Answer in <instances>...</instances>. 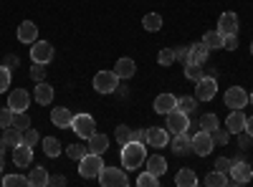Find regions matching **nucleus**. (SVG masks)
I'll use <instances>...</instances> for the list:
<instances>
[{
    "label": "nucleus",
    "instance_id": "1",
    "mask_svg": "<svg viewBox=\"0 0 253 187\" xmlns=\"http://www.w3.org/2000/svg\"><path fill=\"white\" fill-rule=\"evenodd\" d=\"M147 159V150H144V142H126L122 144V167L129 172V170H137L142 167Z\"/></svg>",
    "mask_w": 253,
    "mask_h": 187
},
{
    "label": "nucleus",
    "instance_id": "2",
    "mask_svg": "<svg viewBox=\"0 0 253 187\" xmlns=\"http://www.w3.org/2000/svg\"><path fill=\"white\" fill-rule=\"evenodd\" d=\"M104 167V162H101V154H94V152H86L81 159H79V175L84 180H91V177H99Z\"/></svg>",
    "mask_w": 253,
    "mask_h": 187
},
{
    "label": "nucleus",
    "instance_id": "3",
    "mask_svg": "<svg viewBox=\"0 0 253 187\" xmlns=\"http://www.w3.org/2000/svg\"><path fill=\"white\" fill-rule=\"evenodd\" d=\"M99 182L104 187H126L129 185V177H126L124 167H101Z\"/></svg>",
    "mask_w": 253,
    "mask_h": 187
},
{
    "label": "nucleus",
    "instance_id": "4",
    "mask_svg": "<svg viewBox=\"0 0 253 187\" xmlns=\"http://www.w3.org/2000/svg\"><path fill=\"white\" fill-rule=\"evenodd\" d=\"M71 129L81 137V139H89L94 132H96V121L91 114H74L71 119Z\"/></svg>",
    "mask_w": 253,
    "mask_h": 187
},
{
    "label": "nucleus",
    "instance_id": "5",
    "mask_svg": "<svg viewBox=\"0 0 253 187\" xmlns=\"http://www.w3.org/2000/svg\"><path fill=\"white\" fill-rule=\"evenodd\" d=\"M117 86H119V76L114 71H99L94 76V89L99 94H114Z\"/></svg>",
    "mask_w": 253,
    "mask_h": 187
},
{
    "label": "nucleus",
    "instance_id": "6",
    "mask_svg": "<svg viewBox=\"0 0 253 187\" xmlns=\"http://www.w3.org/2000/svg\"><path fill=\"white\" fill-rule=\"evenodd\" d=\"M218 94V78L213 76H203L200 81H195V99L198 101H210Z\"/></svg>",
    "mask_w": 253,
    "mask_h": 187
},
{
    "label": "nucleus",
    "instance_id": "7",
    "mask_svg": "<svg viewBox=\"0 0 253 187\" xmlns=\"http://www.w3.org/2000/svg\"><path fill=\"white\" fill-rule=\"evenodd\" d=\"M213 150H215V142H213V137H210V132L200 129V132L193 134V152L198 157H208Z\"/></svg>",
    "mask_w": 253,
    "mask_h": 187
},
{
    "label": "nucleus",
    "instance_id": "8",
    "mask_svg": "<svg viewBox=\"0 0 253 187\" xmlns=\"http://www.w3.org/2000/svg\"><path fill=\"white\" fill-rule=\"evenodd\" d=\"M165 116H167V132H170V134H180V132L190 129V119H187L185 112L172 109V112H167Z\"/></svg>",
    "mask_w": 253,
    "mask_h": 187
},
{
    "label": "nucleus",
    "instance_id": "9",
    "mask_svg": "<svg viewBox=\"0 0 253 187\" xmlns=\"http://www.w3.org/2000/svg\"><path fill=\"white\" fill-rule=\"evenodd\" d=\"M31 61L33 64H51L53 61V46L48 43V40H36L33 48H31Z\"/></svg>",
    "mask_w": 253,
    "mask_h": 187
},
{
    "label": "nucleus",
    "instance_id": "10",
    "mask_svg": "<svg viewBox=\"0 0 253 187\" xmlns=\"http://www.w3.org/2000/svg\"><path fill=\"white\" fill-rule=\"evenodd\" d=\"M230 177H233V182L236 185H243V182H248L251 177H253V170H251V164L248 162H243L241 157H236V159H230Z\"/></svg>",
    "mask_w": 253,
    "mask_h": 187
},
{
    "label": "nucleus",
    "instance_id": "11",
    "mask_svg": "<svg viewBox=\"0 0 253 187\" xmlns=\"http://www.w3.org/2000/svg\"><path fill=\"white\" fill-rule=\"evenodd\" d=\"M248 104V91L241 89V86H230L225 91V107L228 109H243Z\"/></svg>",
    "mask_w": 253,
    "mask_h": 187
},
{
    "label": "nucleus",
    "instance_id": "12",
    "mask_svg": "<svg viewBox=\"0 0 253 187\" xmlns=\"http://www.w3.org/2000/svg\"><path fill=\"white\" fill-rule=\"evenodd\" d=\"M8 107H10L13 112H26V109L31 107V94H28L26 89H15V91H10V96H8Z\"/></svg>",
    "mask_w": 253,
    "mask_h": 187
},
{
    "label": "nucleus",
    "instance_id": "13",
    "mask_svg": "<svg viewBox=\"0 0 253 187\" xmlns=\"http://www.w3.org/2000/svg\"><path fill=\"white\" fill-rule=\"evenodd\" d=\"M225 129H228L230 134L246 132V114H243L241 109H233V112L228 114V119H225Z\"/></svg>",
    "mask_w": 253,
    "mask_h": 187
},
{
    "label": "nucleus",
    "instance_id": "14",
    "mask_svg": "<svg viewBox=\"0 0 253 187\" xmlns=\"http://www.w3.org/2000/svg\"><path fill=\"white\" fill-rule=\"evenodd\" d=\"M147 132V144H152V147H167V137H170V132H167V127H150L144 129Z\"/></svg>",
    "mask_w": 253,
    "mask_h": 187
},
{
    "label": "nucleus",
    "instance_id": "15",
    "mask_svg": "<svg viewBox=\"0 0 253 187\" xmlns=\"http://www.w3.org/2000/svg\"><path fill=\"white\" fill-rule=\"evenodd\" d=\"M13 162H15V167H28L33 162V147H28V144L13 147Z\"/></svg>",
    "mask_w": 253,
    "mask_h": 187
},
{
    "label": "nucleus",
    "instance_id": "16",
    "mask_svg": "<svg viewBox=\"0 0 253 187\" xmlns=\"http://www.w3.org/2000/svg\"><path fill=\"white\" fill-rule=\"evenodd\" d=\"M18 40L20 43H36L38 40V28L33 20H23V23L18 26Z\"/></svg>",
    "mask_w": 253,
    "mask_h": 187
},
{
    "label": "nucleus",
    "instance_id": "17",
    "mask_svg": "<svg viewBox=\"0 0 253 187\" xmlns=\"http://www.w3.org/2000/svg\"><path fill=\"white\" fill-rule=\"evenodd\" d=\"M71 119H74V114L66 107H58V109L51 112V121H53V127H58V129H71Z\"/></svg>",
    "mask_w": 253,
    "mask_h": 187
},
{
    "label": "nucleus",
    "instance_id": "18",
    "mask_svg": "<svg viewBox=\"0 0 253 187\" xmlns=\"http://www.w3.org/2000/svg\"><path fill=\"white\" fill-rule=\"evenodd\" d=\"M172 152L175 154H187V152H193V137H190L187 132H180V134H175V139H172Z\"/></svg>",
    "mask_w": 253,
    "mask_h": 187
},
{
    "label": "nucleus",
    "instance_id": "19",
    "mask_svg": "<svg viewBox=\"0 0 253 187\" xmlns=\"http://www.w3.org/2000/svg\"><path fill=\"white\" fill-rule=\"evenodd\" d=\"M218 31H220L223 36L238 33V15H236V13H223L220 20H218Z\"/></svg>",
    "mask_w": 253,
    "mask_h": 187
},
{
    "label": "nucleus",
    "instance_id": "20",
    "mask_svg": "<svg viewBox=\"0 0 253 187\" xmlns=\"http://www.w3.org/2000/svg\"><path fill=\"white\" fill-rule=\"evenodd\" d=\"M172 109H177V96H172V94H160L157 99H155V112L157 114H167V112H172Z\"/></svg>",
    "mask_w": 253,
    "mask_h": 187
},
{
    "label": "nucleus",
    "instance_id": "21",
    "mask_svg": "<svg viewBox=\"0 0 253 187\" xmlns=\"http://www.w3.org/2000/svg\"><path fill=\"white\" fill-rule=\"evenodd\" d=\"M114 74L126 81V78H132V76L137 74V64H134L132 58H119L117 64H114Z\"/></svg>",
    "mask_w": 253,
    "mask_h": 187
},
{
    "label": "nucleus",
    "instance_id": "22",
    "mask_svg": "<svg viewBox=\"0 0 253 187\" xmlns=\"http://www.w3.org/2000/svg\"><path fill=\"white\" fill-rule=\"evenodd\" d=\"M86 142H89V152H94V154H104V152L109 150V137H107V134L94 132Z\"/></svg>",
    "mask_w": 253,
    "mask_h": 187
},
{
    "label": "nucleus",
    "instance_id": "23",
    "mask_svg": "<svg viewBox=\"0 0 253 187\" xmlns=\"http://www.w3.org/2000/svg\"><path fill=\"white\" fill-rule=\"evenodd\" d=\"M147 172H152L155 177H162V175L167 172V159L160 157V154L147 157Z\"/></svg>",
    "mask_w": 253,
    "mask_h": 187
},
{
    "label": "nucleus",
    "instance_id": "24",
    "mask_svg": "<svg viewBox=\"0 0 253 187\" xmlns=\"http://www.w3.org/2000/svg\"><path fill=\"white\" fill-rule=\"evenodd\" d=\"M208 53H210V48L203 43V40H200V43H193V46H190V61H187V64H205Z\"/></svg>",
    "mask_w": 253,
    "mask_h": 187
},
{
    "label": "nucleus",
    "instance_id": "25",
    "mask_svg": "<svg viewBox=\"0 0 253 187\" xmlns=\"http://www.w3.org/2000/svg\"><path fill=\"white\" fill-rule=\"evenodd\" d=\"M33 96H36V101L41 104V107H46V104H51V101H53V89L46 84V81H41V84H36Z\"/></svg>",
    "mask_w": 253,
    "mask_h": 187
},
{
    "label": "nucleus",
    "instance_id": "26",
    "mask_svg": "<svg viewBox=\"0 0 253 187\" xmlns=\"http://www.w3.org/2000/svg\"><path fill=\"white\" fill-rule=\"evenodd\" d=\"M48 170L46 167H33L31 170V177H28V185L31 187H46L48 185Z\"/></svg>",
    "mask_w": 253,
    "mask_h": 187
},
{
    "label": "nucleus",
    "instance_id": "27",
    "mask_svg": "<svg viewBox=\"0 0 253 187\" xmlns=\"http://www.w3.org/2000/svg\"><path fill=\"white\" fill-rule=\"evenodd\" d=\"M175 182H177L180 187H195V185H198V175H195V170L185 167V170H180V172H177Z\"/></svg>",
    "mask_w": 253,
    "mask_h": 187
},
{
    "label": "nucleus",
    "instance_id": "28",
    "mask_svg": "<svg viewBox=\"0 0 253 187\" xmlns=\"http://www.w3.org/2000/svg\"><path fill=\"white\" fill-rule=\"evenodd\" d=\"M5 144L13 150V147H18V144H23V129H18V127H8L5 129Z\"/></svg>",
    "mask_w": 253,
    "mask_h": 187
},
{
    "label": "nucleus",
    "instance_id": "29",
    "mask_svg": "<svg viewBox=\"0 0 253 187\" xmlns=\"http://www.w3.org/2000/svg\"><path fill=\"white\" fill-rule=\"evenodd\" d=\"M203 43L213 51V48H223V33L215 28V31H210V33H205L203 36Z\"/></svg>",
    "mask_w": 253,
    "mask_h": 187
},
{
    "label": "nucleus",
    "instance_id": "30",
    "mask_svg": "<svg viewBox=\"0 0 253 187\" xmlns=\"http://www.w3.org/2000/svg\"><path fill=\"white\" fill-rule=\"evenodd\" d=\"M41 144H43L46 157H58V154H61V142H58L56 137H46V139H41Z\"/></svg>",
    "mask_w": 253,
    "mask_h": 187
},
{
    "label": "nucleus",
    "instance_id": "31",
    "mask_svg": "<svg viewBox=\"0 0 253 187\" xmlns=\"http://www.w3.org/2000/svg\"><path fill=\"white\" fill-rule=\"evenodd\" d=\"M205 185H208V187H225V185H228V175H223V172L213 170V172H208Z\"/></svg>",
    "mask_w": 253,
    "mask_h": 187
},
{
    "label": "nucleus",
    "instance_id": "32",
    "mask_svg": "<svg viewBox=\"0 0 253 187\" xmlns=\"http://www.w3.org/2000/svg\"><path fill=\"white\" fill-rule=\"evenodd\" d=\"M142 26L150 31V33H155V31H160L162 28V18L157 15V13H147L144 18H142Z\"/></svg>",
    "mask_w": 253,
    "mask_h": 187
},
{
    "label": "nucleus",
    "instance_id": "33",
    "mask_svg": "<svg viewBox=\"0 0 253 187\" xmlns=\"http://www.w3.org/2000/svg\"><path fill=\"white\" fill-rule=\"evenodd\" d=\"M203 76H205L203 64H185V78H190V81H200Z\"/></svg>",
    "mask_w": 253,
    "mask_h": 187
},
{
    "label": "nucleus",
    "instance_id": "34",
    "mask_svg": "<svg viewBox=\"0 0 253 187\" xmlns=\"http://www.w3.org/2000/svg\"><path fill=\"white\" fill-rule=\"evenodd\" d=\"M195 107H198V99H195V96H182V99H177V109L185 112L187 116L195 112Z\"/></svg>",
    "mask_w": 253,
    "mask_h": 187
},
{
    "label": "nucleus",
    "instance_id": "35",
    "mask_svg": "<svg viewBox=\"0 0 253 187\" xmlns=\"http://www.w3.org/2000/svg\"><path fill=\"white\" fill-rule=\"evenodd\" d=\"M218 127H220V119H218L215 114H203V116H200V129L213 132V129H218Z\"/></svg>",
    "mask_w": 253,
    "mask_h": 187
},
{
    "label": "nucleus",
    "instance_id": "36",
    "mask_svg": "<svg viewBox=\"0 0 253 187\" xmlns=\"http://www.w3.org/2000/svg\"><path fill=\"white\" fill-rule=\"evenodd\" d=\"M3 185L5 187H26L28 185V177H23V175H5L3 177Z\"/></svg>",
    "mask_w": 253,
    "mask_h": 187
},
{
    "label": "nucleus",
    "instance_id": "37",
    "mask_svg": "<svg viewBox=\"0 0 253 187\" xmlns=\"http://www.w3.org/2000/svg\"><path fill=\"white\" fill-rule=\"evenodd\" d=\"M13 127H18V129H28V127H31V116H28V112H15V114H13Z\"/></svg>",
    "mask_w": 253,
    "mask_h": 187
},
{
    "label": "nucleus",
    "instance_id": "38",
    "mask_svg": "<svg viewBox=\"0 0 253 187\" xmlns=\"http://www.w3.org/2000/svg\"><path fill=\"white\" fill-rule=\"evenodd\" d=\"M137 185H139V187H157V185H160V177H155L152 172H142V175L137 177Z\"/></svg>",
    "mask_w": 253,
    "mask_h": 187
},
{
    "label": "nucleus",
    "instance_id": "39",
    "mask_svg": "<svg viewBox=\"0 0 253 187\" xmlns=\"http://www.w3.org/2000/svg\"><path fill=\"white\" fill-rule=\"evenodd\" d=\"M86 152H89V150L84 147V144H69V147H66V157H71V159H76V162L86 154Z\"/></svg>",
    "mask_w": 253,
    "mask_h": 187
},
{
    "label": "nucleus",
    "instance_id": "40",
    "mask_svg": "<svg viewBox=\"0 0 253 187\" xmlns=\"http://www.w3.org/2000/svg\"><path fill=\"white\" fill-rule=\"evenodd\" d=\"M157 61H160V66H170V64H175V48H162L160 56H157Z\"/></svg>",
    "mask_w": 253,
    "mask_h": 187
},
{
    "label": "nucleus",
    "instance_id": "41",
    "mask_svg": "<svg viewBox=\"0 0 253 187\" xmlns=\"http://www.w3.org/2000/svg\"><path fill=\"white\" fill-rule=\"evenodd\" d=\"M13 114H15V112H13L10 107H8V109H5V107L0 109V129H8V127H13Z\"/></svg>",
    "mask_w": 253,
    "mask_h": 187
},
{
    "label": "nucleus",
    "instance_id": "42",
    "mask_svg": "<svg viewBox=\"0 0 253 187\" xmlns=\"http://www.w3.org/2000/svg\"><path fill=\"white\" fill-rule=\"evenodd\" d=\"M8 86H10V69L5 64H0V94H5Z\"/></svg>",
    "mask_w": 253,
    "mask_h": 187
},
{
    "label": "nucleus",
    "instance_id": "43",
    "mask_svg": "<svg viewBox=\"0 0 253 187\" xmlns=\"http://www.w3.org/2000/svg\"><path fill=\"white\" fill-rule=\"evenodd\" d=\"M117 142H119V144L132 142V129L126 127V124H119V127H117Z\"/></svg>",
    "mask_w": 253,
    "mask_h": 187
},
{
    "label": "nucleus",
    "instance_id": "44",
    "mask_svg": "<svg viewBox=\"0 0 253 187\" xmlns=\"http://www.w3.org/2000/svg\"><path fill=\"white\" fill-rule=\"evenodd\" d=\"M31 76H33L36 84H41V81H46V64H33Z\"/></svg>",
    "mask_w": 253,
    "mask_h": 187
},
{
    "label": "nucleus",
    "instance_id": "45",
    "mask_svg": "<svg viewBox=\"0 0 253 187\" xmlns=\"http://www.w3.org/2000/svg\"><path fill=\"white\" fill-rule=\"evenodd\" d=\"M41 142V137H38V132L36 129H23V144H28V147H36V144Z\"/></svg>",
    "mask_w": 253,
    "mask_h": 187
},
{
    "label": "nucleus",
    "instance_id": "46",
    "mask_svg": "<svg viewBox=\"0 0 253 187\" xmlns=\"http://www.w3.org/2000/svg\"><path fill=\"white\" fill-rule=\"evenodd\" d=\"M210 137H213V142L215 144H228V137H230V132L228 129H213V132H210Z\"/></svg>",
    "mask_w": 253,
    "mask_h": 187
},
{
    "label": "nucleus",
    "instance_id": "47",
    "mask_svg": "<svg viewBox=\"0 0 253 187\" xmlns=\"http://www.w3.org/2000/svg\"><path fill=\"white\" fill-rule=\"evenodd\" d=\"M223 48H228V51H236V48H238V33L223 36Z\"/></svg>",
    "mask_w": 253,
    "mask_h": 187
},
{
    "label": "nucleus",
    "instance_id": "48",
    "mask_svg": "<svg viewBox=\"0 0 253 187\" xmlns=\"http://www.w3.org/2000/svg\"><path fill=\"white\" fill-rule=\"evenodd\" d=\"M251 144H253V137H251L248 132H241V134H238V147L246 152V150H251Z\"/></svg>",
    "mask_w": 253,
    "mask_h": 187
},
{
    "label": "nucleus",
    "instance_id": "49",
    "mask_svg": "<svg viewBox=\"0 0 253 187\" xmlns=\"http://www.w3.org/2000/svg\"><path fill=\"white\" fill-rule=\"evenodd\" d=\"M175 61H182V64H187V61H190V48L177 46V48H175Z\"/></svg>",
    "mask_w": 253,
    "mask_h": 187
},
{
    "label": "nucleus",
    "instance_id": "50",
    "mask_svg": "<svg viewBox=\"0 0 253 187\" xmlns=\"http://www.w3.org/2000/svg\"><path fill=\"white\" fill-rule=\"evenodd\" d=\"M215 170L223 172V175H228V170H230V159H228V157H218V159H215Z\"/></svg>",
    "mask_w": 253,
    "mask_h": 187
},
{
    "label": "nucleus",
    "instance_id": "51",
    "mask_svg": "<svg viewBox=\"0 0 253 187\" xmlns=\"http://www.w3.org/2000/svg\"><path fill=\"white\" fill-rule=\"evenodd\" d=\"M132 139L134 142H147V132L144 129H132Z\"/></svg>",
    "mask_w": 253,
    "mask_h": 187
},
{
    "label": "nucleus",
    "instance_id": "52",
    "mask_svg": "<svg viewBox=\"0 0 253 187\" xmlns=\"http://www.w3.org/2000/svg\"><path fill=\"white\" fill-rule=\"evenodd\" d=\"M3 64H5L8 69H15V66H18V56H5Z\"/></svg>",
    "mask_w": 253,
    "mask_h": 187
},
{
    "label": "nucleus",
    "instance_id": "53",
    "mask_svg": "<svg viewBox=\"0 0 253 187\" xmlns=\"http://www.w3.org/2000/svg\"><path fill=\"white\" fill-rule=\"evenodd\" d=\"M48 185H66V177H48Z\"/></svg>",
    "mask_w": 253,
    "mask_h": 187
},
{
    "label": "nucleus",
    "instance_id": "54",
    "mask_svg": "<svg viewBox=\"0 0 253 187\" xmlns=\"http://www.w3.org/2000/svg\"><path fill=\"white\" fill-rule=\"evenodd\" d=\"M246 132L253 137V116H248V119H246Z\"/></svg>",
    "mask_w": 253,
    "mask_h": 187
},
{
    "label": "nucleus",
    "instance_id": "55",
    "mask_svg": "<svg viewBox=\"0 0 253 187\" xmlns=\"http://www.w3.org/2000/svg\"><path fill=\"white\" fill-rule=\"evenodd\" d=\"M205 76H213V78H218V69H213V66H208V69H205Z\"/></svg>",
    "mask_w": 253,
    "mask_h": 187
},
{
    "label": "nucleus",
    "instance_id": "56",
    "mask_svg": "<svg viewBox=\"0 0 253 187\" xmlns=\"http://www.w3.org/2000/svg\"><path fill=\"white\" fill-rule=\"evenodd\" d=\"M114 94H119V96H126V89H124V86H117V91H114Z\"/></svg>",
    "mask_w": 253,
    "mask_h": 187
},
{
    "label": "nucleus",
    "instance_id": "57",
    "mask_svg": "<svg viewBox=\"0 0 253 187\" xmlns=\"http://www.w3.org/2000/svg\"><path fill=\"white\" fill-rule=\"evenodd\" d=\"M3 152H5V139H0V157H3Z\"/></svg>",
    "mask_w": 253,
    "mask_h": 187
},
{
    "label": "nucleus",
    "instance_id": "58",
    "mask_svg": "<svg viewBox=\"0 0 253 187\" xmlns=\"http://www.w3.org/2000/svg\"><path fill=\"white\" fill-rule=\"evenodd\" d=\"M3 170H5V167H3V157H0V175H3Z\"/></svg>",
    "mask_w": 253,
    "mask_h": 187
},
{
    "label": "nucleus",
    "instance_id": "59",
    "mask_svg": "<svg viewBox=\"0 0 253 187\" xmlns=\"http://www.w3.org/2000/svg\"><path fill=\"white\" fill-rule=\"evenodd\" d=\"M248 101H251V104H253V94H251V96H248Z\"/></svg>",
    "mask_w": 253,
    "mask_h": 187
},
{
    "label": "nucleus",
    "instance_id": "60",
    "mask_svg": "<svg viewBox=\"0 0 253 187\" xmlns=\"http://www.w3.org/2000/svg\"><path fill=\"white\" fill-rule=\"evenodd\" d=\"M251 53H253V43H251Z\"/></svg>",
    "mask_w": 253,
    "mask_h": 187
}]
</instances>
